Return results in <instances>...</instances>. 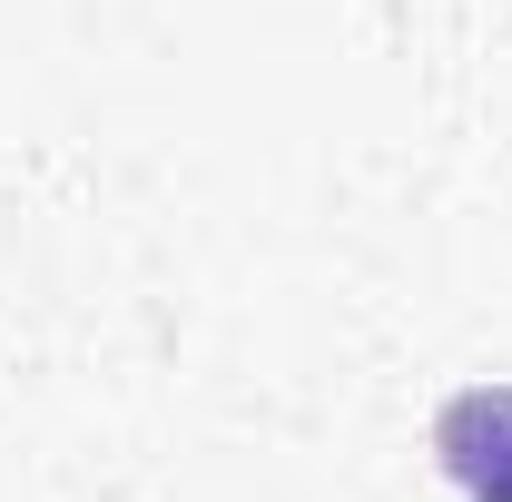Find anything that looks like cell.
<instances>
[{
	"label": "cell",
	"instance_id": "cell-1",
	"mask_svg": "<svg viewBox=\"0 0 512 502\" xmlns=\"http://www.w3.org/2000/svg\"><path fill=\"white\" fill-rule=\"evenodd\" d=\"M444 463L473 502H512V394H463L444 414Z\"/></svg>",
	"mask_w": 512,
	"mask_h": 502
}]
</instances>
